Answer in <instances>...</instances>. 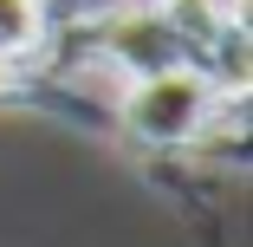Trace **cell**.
Wrapping results in <instances>:
<instances>
[{
    "label": "cell",
    "mask_w": 253,
    "mask_h": 247,
    "mask_svg": "<svg viewBox=\"0 0 253 247\" xmlns=\"http://www.w3.org/2000/svg\"><path fill=\"white\" fill-rule=\"evenodd\" d=\"M208 117H214V78L188 59L149 65L124 91V130L143 143H188L208 130Z\"/></svg>",
    "instance_id": "1"
},
{
    "label": "cell",
    "mask_w": 253,
    "mask_h": 247,
    "mask_svg": "<svg viewBox=\"0 0 253 247\" xmlns=\"http://www.w3.org/2000/svg\"><path fill=\"white\" fill-rule=\"evenodd\" d=\"M39 39H45V7L39 0H0V65L26 59Z\"/></svg>",
    "instance_id": "2"
},
{
    "label": "cell",
    "mask_w": 253,
    "mask_h": 247,
    "mask_svg": "<svg viewBox=\"0 0 253 247\" xmlns=\"http://www.w3.org/2000/svg\"><path fill=\"white\" fill-rule=\"evenodd\" d=\"M0 78H7V65H0Z\"/></svg>",
    "instance_id": "3"
}]
</instances>
